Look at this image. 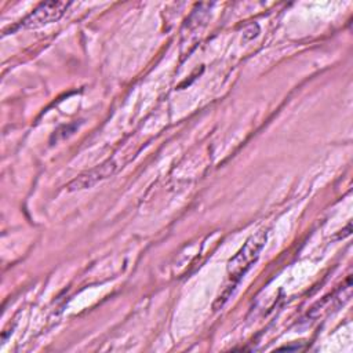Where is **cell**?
I'll return each mask as SVG.
<instances>
[{"label": "cell", "instance_id": "7a4b0ae2", "mask_svg": "<svg viewBox=\"0 0 353 353\" xmlns=\"http://www.w3.org/2000/svg\"><path fill=\"white\" fill-rule=\"evenodd\" d=\"M70 3L68 1H46L39 4L28 17H25L21 23L17 25V29H34L58 21L69 8Z\"/></svg>", "mask_w": 353, "mask_h": 353}, {"label": "cell", "instance_id": "6da1fadb", "mask_svg": "<svg viewBox=\"0 0 353 353\" xmlns=\"http://www.w3.org/2000/svg\"><path fill=\"white\" fill-rule=\"evenodd\" d=\"M265 241H266V232L259 230L251 234L244 243V245L239 250V252L229 259L228 262V276L230 280L229 285L236 287V284L243 279V276L258 259L259 252L265 245Z\"/></svg>", "mask_w": 353, "mask_h": 353}, {"label": "cell", "instance_id": "3957f363", "mask_svg": "<svg viewBox=\"0 0 353 353\" xmlns=\"http://www.w3.org/2000/svg\"><path fill=\"white\" fill-rule=\"evenodd\" d=\"M117 165L114 161L108 160L105 163H102L101 165H97L95 168L80 174L77 178H74L70 183H68L66 189L69 192H77V190H84V189H90L94 185H97L99 181H103L109 176H112L116 171Z\"/></svg>", "mask_w": 353, "mask_h": 353}]
</instances>
